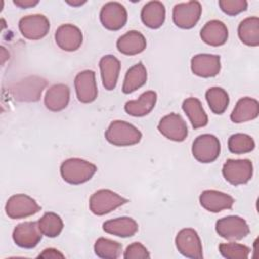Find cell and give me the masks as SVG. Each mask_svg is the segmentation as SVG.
<instances>
[{"label": "cell", "mask_w": 259, "mask_h": 259, "mask_svg": "<svg viewBox=\"0 0 259 259\" xmlns=\"http://www.w3.org/2000/svg\"><path fill=\"white\" fill-rule=\"evenodd\" d=\"M97 168L94 164L80 158L67 159L62 163L60 168L64 181L73 185L87 182L92 178Z\"/></svg>", "instance_id": "6da1fadb"}, {"label": "cell", "mask_w": 259, "mask_h": 259, "mask_svg": "<svg viewBox=\"0 0 259 259\" xmlns=\"http://www.w3.org/2000/svg\"><path fill=\"white\" fill-rule=\"evenodd\" d=\"M105 139L114 146L126 147L138 144L142 139V133L126 121L114 120L106 130Z\"/></svg>", "instance_id": "7a4b0ae2"}, {"label": "cell", "mask_w": 259, "mask_h": 259, "mask_svg": "<svg viewBox=\"0 0 259 259\" xmlns=\"http://www.w3.org/2000/svg\"><path fill=\"white\" fill-rule=\"evenodd\" d=\"M127 199L109 189H100L94 192L89 199V208L96 215L106 214L126 203Z\"/></svg>", "instance_id": "3957f363"}, {"label": "cell", "mask_w": 259, "mask_h": 259, "mask_svg": "<svg viewBox=\"0 0 259 259\" xmlns=\"http://www.w3.org/2000/svg\"><path fill=\"white\" fill-rule=\"evenodd\" d=\"M192 155L200 163H211L220 155L221 144L219 139L210 134L198 136L192 144Z\"/></svg>", "instance_id": "277c9868"}, {"label": "cell", "mask_w": 259, "mask_h": 259, "mask_svg": "<svg viewBox=\"0 0 259 259\" xmlns=\"http://www.w3.org/2000/svg\"><path fill=\"white\" fill-rule=\"evenodd\" d=\"M224 178L233 185L245 184L253 176V164L248 159H229L223 166Z\"/></svg>", "instance_id": "5b68a950"}, {"label": "cell", "mask_w": 259, "mask_h": 259, "mask_svg": "<svg viewBox=\"0 0 259 259\" xmlns=\"http://www.w3.org/2000/svg\"><path fill=\"white\" fill-rule=\"evenodd\" d=\"M217 233L229 241H238L245 238L250 229L244 219L238 215H228L215 223Z\"/></svg>", "instance_id": "8992f818"}, {"label": "cell", "mask_w": 259, "mask_h": 259, "mask_svg": "<svg viewBox=\"0 0 259 259\" xmlns=\"http://www.w3.org/2000/svg\"><path fill=\"white\" fill-rule=\"evenodd\" d=\"M40 206L30 196L26 194H14L8 198L5 211L6 214L13 220L23 219L35 214L40 210Z\"/></svg>", "instance_id": "52a82bcc"}, {"label": "cell", "mask_w": 259, "mask_h": 259, "mask_svg": "<svg viewBox=\"0 0 259 259\" xmlns=\"http://www.w3.org/2000/svg\"><path fill=\"white\" fill-rule=\"evenodd\" d=\"M175 245L180 254L187 258L200 259L203 257L202 245L197 232L191 228L182 229L175 238Z\"/></svg>", "instance_id": "ba28073f"}, {"label": "cell", "mask_w": 259, "mask_h": 259, "mask_svg": "<svg viewBox=\"0 0 259 259\" xmlns=\"http://www.w3.org/2000/svg\"><path fill=\"white\" fill-rule=\"evenodd\" d=\"M201 15V5L198 1H188L176 4L173 8V21L176 26L189 29L199 20Z\"/></svg>", "instance_id": "9c48e42d"}, {"label": "cell", "mask_w": 259, "mask_h": 259, "mask_svg": "<svg viewBox=\"0 0 259 259\" xmlns=\"http://www.w3.org/2000/svg\"><path fill=\"white\" fill-rule=\"evenodd\" d=\"M21 34L31 40L45 37L50 30V21L42 14H31L22 17L18 23Z\"/></svg>", "instance_id": "30bf717a"}, {"label": "cell", "mask_w": 259, "mask_h": 259, "mask_svg": "<svg viewBox=\"0 0 259 259\" xmlns=\"http://www.w3.org/2000/svg\"><path fill=\"white\" fill-rule=\"evenodd\" d=\"M158 130L165 138L175 142L184 141L188 135L186 122L177 113H170L162 117Z\"/></svg>", "instance_id": "8fae6325"}, {"label": "cell", "mask_w": 259, "mask_h": 259, "mask_svg": "<svg viewBox=\"0 0 259 259\" xmlns=\"http://www.w3.org/2000/svg\"><path fill=\"white\" fill-rule=\"evenodd\" d=\"M41 232L36 222H24L15 227L12 238L14 243L24 249L34 248L41 240Z\"/></svg>", "instance_id": "7c38bea8"}, {"label": "cell", "mask_w": 259, "mask_h": 259, "mask_svg": "<svg viewBox=\"0 0 259 259\" xmlns=\"http://www.w3.org/2000/svg\"><path fill=\"white\" fill-rule=\"evenodd\" d=\"M127 20V12L118 2H108L100 10V21L109 30H118L124 26Z\"/></svg>", "instance_id": "4fadbf2b"}, {"label": "cell", "mask_w": 259, "mask_h": 259, "mask_svg": "<svg viewBox=\"0 0 259 259\" xmlns=\"http://www.w3.org/2000/svg\"><path fill=\"white\" fill-rule=\"evenodd\" d=\"M75 89L77 98L82 103L93 102L97 97V85L95 73L91 70H85L75 77Z\"/></svg>", "instance_id": "5bb4252c"}, {"label": "cell", "mask_w": 259, "mask_h": 259, "mask_svg": "<svg viewBox=\"0 0 259 259\" xmlns=\"http://www.w3.org/2000/svg\"><path fill=\"white\" fill-rule=\"evenodd\" d=\"M191 71L199 77H214L221 71V58L218 55L198 54L191 59Z\"/></svg>", "instance_id": "9a60e30c"}, {"label": "cell", "mask_w": 259, "mask_h": 259, "mask_svg": "<svg viewBox=\"0 0 259 259\" xmlns=\"http://www.w3.org/2000/svg\"><path fill=\"white\" fill-rule=\"evenodd\" d=\"M55 39L60 49L67 52H74L80 48L83 41L81 30L73 24H62L55 33Z\"/></svg>", "instance_id": "2e32d148"}, {"label": "cell", "mask_w": 259, "mask_h": 259, "mask_svg": "<svg viewBox=\"0 0 259 259\" xmlns=\"http://www.w3.org/2000/svg\"><path fill=\"white\" fill-rule=\"evenodd\" d=\"M199 202L204 209L210 212H220L224 209L232 208L234 198L218 190H204L199 195Z\"/></svg>", "instance_id": "e0dca14e"}, {"label": "cell", "mask_w": 259, "mask_h": 259, "mask_svg": "<svg viewBox=\"0 0 259 259\" xmlns=\"http://www.w3.org/2000/svg\"><path fill=\"white\" fill-rule=\"evenodd\" d=\"M46 86V81L39 77H29L19 82L14 89V96L20 101H36Z\"/></svg>", "instance_id": "ac0fdd59"}, {"label": "cell", "mask_w": 259, "mask_h": 259, "mask_svg": "<svg viewBox=\"0 0 259 259\" xmlns=\"http://www.w3.org/2000/svg\"><path fill=\"white\" fill-rule=\"evenodd\" d=\"M229 36L226 24L220 20L213 19L204 24L200 30L201 39L212 47L223 46Z\"/></svg>", "instance_id": "d6986e66"}, {"label": "cell", "mask_w": 259, "mask_h": 259, "mask_svg": "<svg viewBox=\"0 0 259 259\" xmlns=\"http://www.w3.org/2000/svg\"><path fill=\"white\" fill-rule=\"evenodd\" d=\"M147 46V41L145 36L137 30H130L120 37H118L116 41L117 50L127 56H134L142 53Z\"/></svg>", "instance_id": "ffe728a7"}, {"label": "cell", "mask_w": 259, "mask_h": 259, "mask_svg": "<svg viewBox=\"0 0 259 259\" xmlns=\"http://www.w3.org/2000/svg\"><path fill=\"white\" fill-rule=\"evenodd\" d=\"M102 84L106 90H113L116 86L120 71V62L111 55L102 57L99 61Z\"/></svg>", "instance_id": "44dd1931"}, {"label": "cell", "mask_w": 259, "mask_h": 259, "mask_svg": "<svg viewBox=\"0 0 259 259\" xmlns=\"http://www.w3.org/2000/svg\"><path fill=\"white\" fill-rule=\"evenodd\" d=\"M70 100V89L65 84H55L50 87L45 95V105L51 111L65 109Z\"/></svg>", "instance_id": "7402d4cb"}, {"label": "cell", "mask_w": 259, "mask_h": 259, "mask_svg": "<svg viewBox=\"0 0 259 259\" xmlns=\"http://www.w3.org/2000/svg\"><path fill=\"white\" fill-rule=\"evenodd\" d=\"M259 114V103L251 97L241 98L231 113V120L235 123H242L255 119Z\"/></svg>", "instance_id": "603a6c76"}, {"label": "cell", "mask_w": 259, "mask_h": 259, "mask_svg": "<svg viewBox=\"0 0 259 259\" xmlns=\"http://www.w3.org/2000/svg\"><path fill=\"white\" fill-rule=\"evenodd\" d=\"M165 6L160 1H150L144 5L141 11L143 23L153 29L159 28L165 21Z\"/></svg>", "instance_id": "cb8c5ba5"}, {"label": "cell", "mask_w": 259, "mask_h": 259, "mask_svg": "<svg viewBox=\"0 0 259 259\" xmlns=\"http://www.w3.org/2000/svg\"><path fill=\"white\" fill-rule=\"evenodd\" d=\"M103 230L111 235L127 238L134 236L139 229L137 222L128 217H120L103 223Z\"/></svg>", "instance_id": "d4e9b609"}, {"label": "cell", "mask_w": 259, "mask_h": 259, "mask_svg": "<svg viewBox=\"0 0 259 259\" xmlns=\"http://www.w3.org/2000/svg\"><path fill=\"white\" fill-rule=\"evenodd\" d=\"M156 101L157 93L155 91H146L139 99L127 101L124 105V110L133 116H145L155 107Z\"/></svg>", "instance_id": "484cf974"}, {"label": "cell", "mask_w": 259, "mask_h": 259, "mask_svg": "<svg viewBox=\"0 0 259 259\" xmlns=\"http://www.w3.org/2000/svg\"><path fill=\"white\" fill-rule=\"evenodd\" d=\"M182 109L188 116L194 130L203 127L207 124V115L201 105V102L197 98L189 97L185 99L182 103Z\"/></svg>", "instance_id": "4316f807"}, {"label": "cell", "mask_w": 259, "mask_h": 259, "mask_svg": "<svg viewBox=\"0 0 259 259\" xmlns=\"http://www.w3.org/2000/svg\"><path fill=\"white\" fill-rule=\"evenodd\" d=\"M238 35L246 46H259V18L252 16L242 20L238 26Z\"/></svg>", "instance_id": "83f0119b"}, {"label": "cell", "mask_w": 259, "mask_h": 259, "mask_svg": "<svg viewBox=\"0 0 259 259\" xmlns=\"http://www.w3.org/2000/svg\"><path fill=\"white\" fill-rule=\"evenodd\" d=\"M146 82L147 70L143 63L139 62L127 70L122 85V92L125 94H130L144 86Z\"/></svg>", "instance_id": "f1b7e54d"}, {"label": "cell", "mask_w": 259, "mask_h": 259, "mask_svg": "<svg viewBox=\"0 0 259 259\" xmlns=\"http://www.w3.org/2000/svg\"><path fill=\"white\" fill-rule=\"evenodd\" d=\"M205 98L210 110L215 114L225 112L229 105V95L221 87H211L205 92Z\"/></svg>", "instance_id": "f546056e"}, {"label": "cell", "mask_w": 259, "mask_h": 259, "mask_svg": "<svg viewBox=\"0 0 259 259\" xmlns=\"http://www.w3.org/2000/svg\"><path fill=\"white\" fill-rule=\"evenodd\" d=\"M37 224L41 234L49 238L59 236L64 227L61 217L55 212H46L39 219Z\"/></svg>", "instance_id": "4dcf8cb0"}, {"label": "cell", "mask_w": 259, "mask_h": 259, "mask_svg": "<svg viewBox=\"0 0 259 259\" xmlns=\"http://www.w3.org/2000/svg\"><path fill=\"white\" fill-rule=\"evenodd\" d=\"M122 251V246L115 241L99 238L94 244V252L95 254L104 259H116L120 256Z\"/></svg>", "instance_id": "1f68e13d"}, {"label": "cell", "mask_w": 259, "mask_h": 259, "mask_svg": "<svg viewBox=\"0 0 259 259\" xmlns=\"http://www.w3.org/2000/svg\"><path fill=\"white\" fill-rule=\"evenodd\" d=\"M228 147L234 154H245L254 150V140L246 134H235L229 138Z\"/></svg>", "instance_id": "d6a6232c"}, {"label": "cell", "mask_w": 259, "mask_h": 259, "mask_svg": "<svg viewBox=\"0 0 259 259\" xmlns=\"http://www.w3.org/2000/svg\"><path fill=\"white\" fill-rule=\"evenodd\" d=\"M219 250L227 259H246L251 251L249 247L238 243H223L219 246Z\"/></svg>", "instance_id": "836d02e7"}, {"label": "cell", "mask_w": 259, "mask_h": 259, "mask_svg": "<svg viewBox=\"0 0 259 259\" xmlns=\"http://www.w3.org/2000/svg\"><path fill=\"white\" fill-rule=\"evenodd\" d=\"M219 5L223 12L228 15L234 16L247 9L248 3L245 0H221Z\"/></svg>", "instance_id": "e575fe53"}, {"label": "cell", "mask_w": 259, "mask_h": 259, "mask_svg": "<svg viewBox=\"0 0 259 259\" xmlns=\"http://www.w3.org/2000/svg\"><path fill=\"white\" fill-rule=\"evenodd\" d=\"M123 258H125V259H146V258H150V253L143 244H141L139 242H135V243L131 244L130 246H127L126 250L124 251Z\"/></svg>", "instance_id": "d590c367"}, {"label": "cell", "mask_w": 259, "mask_h": 259, "mask_svg": "<svg viewBox=\"0 0 259 259\" xmlns=\"http://www.w3.org/2000/svg\"><path fill=\"white\" fill-rule=\"evenodd\" d=\"M39 258H64V255L58 251L57 249L54 248H49V249H45L39 255Z\"/></svg>", "instance_id": "8d00e7d4"}, {"label": "cell", "mask_w": 259, "mask_h": 259, "mask_svg": "<svg viewBox=\"0 0 259 259\" xmlns=\"http://www.w3.org/2000/svg\"><path fill=\"white\" fill-rule=\"evenodd\" d=\"M13 3L20 8H29L38 4L37 0H14Z\"/></svg>", "instance_id": "74e56055"}, {"label": "cell", "mask_w": 259, "mask_h": 259, "mask_svg": "<svg viewBox=\"0 0 259 259\" xmlns=\"http://www.w3.org/2000/svg\"><path fill=\"white\" fill-rule=\"evenodd\" d=\"M86 1H67L68 4L72 5V6H80L82 4H84Z\"/></svg>", "instance_id": "f35d334b"}]
</instances>
